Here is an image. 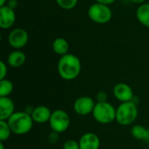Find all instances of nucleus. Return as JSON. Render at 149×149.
<instances>
[{
	"label": "nucleus",
	"mask_w": 149,
	"mask_h": 149,
	"mask_svg": "<svg viewBox=\"0 0 149 149\" xmlns=\"http://www.w3.org/2000/svg\"><path fill=\"white\" fill-rule=\"evenodd\" d=\"M138 117V107L134 101L120 103L116 108V121L121 126L132 125Z\"/></svg>",
	"instance_id": "nucleus-3"
},
{
	"label": "nucleus",
	"mask_w": 149,
	"mask_h": 149,
	"mask_svg": "<svg viewBox=\"0 0 149 149\" xmlns=\"http://www.w3.org/2000/svg\"><path fill=\"white\" fill-rule=\"evenodd\" d=\"M6 5L9 6L10 8L15 10L17 7V5H18V2H17V0H8Z\"/></svg>",
	"instance_id": "nucleus-25"
},
{
	"label": "nucleus",
	"mask_w": 149,
	"mask_h": 149,
	"mask_svg": "<svg viewBox=\"0 0 149 149\" xmlns=\"http://www.w3.org/2000/svg\"><path fill=\"white\" fill-rule=\"evenodd\" d=\"M0 149H4V146H3V141H1V142H0Z\"/></svg>",
	"instance_id": "nucleus-29"
},
{
	"label": "nucleus",
	"mask_w": 149,
	"mask_h": 149,
	"mask_svg": "<svg viewBox=\"0 0 149 149\" xmlns=\"http://www.w3.org/2000/svg\"><path fill=\"white\" fill-rule=\"evenodd\" d=\"M11 131L15 134L23 135L29 133L33 127V120L27 112H15L7 120Z\"/></svg>",
	"instance_id": "nucleus-2"
},
{
	"label": "nucleus",
	"mask_w": 149,
	"mask_h": 149,
	"mask_svg": "<svg viewBox=\"0 0 149 149\" xmlns=\"http://www.w3.org/2000/svg\"><path fill=\"white\" fill-rule=\"evenodd\" d=\"M47 1H48V0H47Z\"/></svg>",
	"instance_id": "nucleus-31"
},
{
	"label": "nucleus",
	"mask_w": 149,
	"mask_h": 149,
	"mask_svg": "<svg viewBox=\"0 0 149 149\" xmlns=\"http://www.w3.org/2000/svg\"><path fill=\"white\" fill-rule=\"evenodd\" d=\"M63 149H80V148L79 141L75 140H67L63 145Z\"/></svg>",
	"instance_id": "nucleus-21"
},
{
	"label": "nucleus",
	"mask_w": 149,
	"mask_h": 149,
	"mask_svg": "<svg viewBox=\"0 0 149 149\" xmlns=\"http://www.w3.org/2000/svg\"><path fill=\"white\" fill-rule=\"evenodd\" d=\"M130 2L134 3H136V4H142L144 3H146V0H129Z\"/></svg>",
	"instance_id": "nucleus-27"
},
{
	"label": "nucleus",
	"mask_w": 149,
	"mask_h": 149,
	"mask_svg": "<svg viewBox=\"0 0 149 149\" xmlns=\"http://www.w3.org/2000/svg\"><path fill=\"white\" fill-rule=\"evenodd\" d=\"M107 99H108V96L106 92L100 91L97 93V96H96L97 102H106L107 101Z\"/></svg>",
	"instance_id": "nucleus-23"
},
{
	"label": "nucleus",
	"mask_w": 149,
	"mask_h": 149,
	"mask_svg": "<svg viewBox=\"0 0 149 149\" xmlns=\"http://www.w3.org/2000/svg\"><path fill=\"white\" fill-rule=\"evenodd\" d=\"M80 72L81 62L76 55L67 53L60 57L58 62V72L63 79H75L79 75Z\"/></svg>",
	"instance_id": "nucleus-1"
},
{
	"label": "nucleus",
	"mask_w": 149,
	"mask_h": 149,
	"mask_svg": "<svg viewBox=\"0 0 149 149\" xmlns=\"http://www.w3.org/2000/svg\"><path fill=\"white\" fill-rule=\"evenodd\" d=\"M8 0H0V7H3L4 5H6Z\"/></svg>",
	"instance_id": "nucleus-28"
},
{
	"label": "nucleus",
	"mask_w": 149,
	"mask_h": 149,
	"mask_svg": "<svg viewBox=\"0 0 149 149\" xmlns=\"http://www.w3.org/2000/svg\"><path fill=\"white\" fill-rule=\"evenodd\" d=\"M116 0H95L96 3H103L106 5H110L112 3H113Z\"/></svg>",
	"instance_id": "nucleus-26"
},
{
	"label": "nucleus",
	"mask_w": 149,
	"mask_h": 149,
	"mask_svg": "<svg viewBox=\"0 0 149 149\" xmlns=\"http://www.w3.org/2000/svg\"><path fill=\"white\" fill-rule=\"evenodd\" d=\"M49 124L53 132L61 134L65 132L69 128L71 124V119L69 114L65 111L58 109L52 113Z\"/></svg>",
	"instance_id": "nucleus-6"
},
{
	"label": "nucleus",
	"mask_w": 149,
	"mask_h": 149,
	"mask_svg": "<svg viewBox=\"0 0 149 149\" xmlns=\"http://www.w3.org/2000/svg\"><path fill=\"white\" fill-rule=\"evenodd\" d=\"M45 149H47V148H45Z\"/></svg>",
	"instance_id": "nucleus-30"
},
{
	"label": "nucleus",
	"mask_w": 149,
	"mask_h": 149,
	"mask_svg": "<svg viewBox=\"0 0 149 149\" xmlns=\"http://www.w3.org/2000/svg\"><path fill=\"white\" fill-rule=\"evenodd\" d=\"M94 120L103 125H107L116 120V108L109 102H97L93 111Z\"/></svg>",
	"instance_id": "nucleus-4"
},
{
	"label": "nucleus",
	"mask_w": 149,
	"mask_h": 149,
	"mask_svg": "<svg viewBox=\"0 0 149 149\" xmlns=\"http://www.w3.org/2000/svg\"><path fill=\"white\" fill-rule=\"evenodd\" d=\"M87 15L93 22L99 24H104L110 22L113 17V12L109 5L95 2L88 8Z\"/></svg>",
	"instance_id": "nucleus-5"
},
{
	"label": "nucleus",
	"mask_w": 149,
	"mask_h": 149,
	"mask_svg": "<svg viewBox=\"0 0 149 149\" xmlns=\"http://www.w3.org/2000/svg\"><path fill=\"white\" fill-rule=\"evenodd\" d=\"M12 131L7 122V120H0V141H7Z\"/></svg>",
	"instance_id": "nucleus-19"
},
{
	"label": "nucleus",
	"mask_w": 149,
	"mask_h": 149,
	"mask_svg": "<svg viewBox=\"0 0 149 149\" xmlns=\"http://www.w3.org/2000/svg\"><path fill=\"white\" fill-rule=\"evenodd\" d=\"M131 134L139 141H149V130L141 125H135L131 129Z\"/></svg>",
	"instance_id": "nucleus-17"
},
{
	"label": "nucleus",
	"mask_w": 149,
	"mask_h": 149,
	"mask_svg": "<svg viewBox=\"0 0 149 149\" xmlns=\"http://www.w3.org/2000/svg\"><path fill=\"white\" fill-rule=\"evenodd\" d=\"M15 113V105L10 97H0V120H8Z\"/></svg>",
	"instance_id": "nucleus-13"
},
{
	"label": "nucleus",
	"mask_w": 149,
	"mask_h": 149,
	"mask_svg": "<svg viewBox=\"0 0 149 149\" xmlns=\"http://www.w3.org/2000/svg\"><path fill=\"white\" fill-rule=\"evenodd\" d=\"M94 100L88 96H82L78 98L73 103L74 112L81 116H86L90 113H93V111L95 107Z\"/></svg>",
	"instance_id": "nucleus-8"
},
{
	"label": "nucleus",
	"mask_w": 149,
	"mask_h": 149,
	"mask_svg": "<svg viewBox=\"0 0 149 149\" xmlns=\"http://www.w3.org/2000/svg\"><path fill=\"white\" fill-rule=\"evenodd\" d=\"M26 60V56L24 52L20 50H14L11 52L7 58V63L10 67L18 68L21 67Z\"/></svg>",
	"instance_id": "nucleus-14"
},
{
	"label": "nucleus",
	"mask_w": 149,
	"mask_h": 149,
	"mask_svg": "<svg viewBox=\"0 0 149 149\" xmlns=\"http://www.w3.org/2000/svg\"><path fill=\"white\" fill-rule=\"evenodd\" d=\"M136 18L144 26L149 28V3L140 4L136 10Z\"/></svg>",
	"instance_id": "nucleus-16"
},
{
	"label": "nucleus",
	"mask_w": 149,
	"mask_h": 149,
	"mask_svg": "<svg viewBox=\"0 0 149 149\" xmlns=\"http://www.w3.org/2000/svg\"><path fill=\"white\" fill-rule=\"evenodd\" d=\"M52 48L53 50V52L60 56H64L67 53H69V43L68 41L64 38H57L53 40L52 45Z\"/></svg>",
	"instance_id": "nucleus-15"
},
{
	"label": "nucleus",
	"mask_w": 149,
	"mask_h": 149,
	"mask_svg": "<svg viewBox=\"0 0 149 149\" xmlns=\"http://www.w3.org/2000/svg\"><path fill=\"white\" fill-rule=\"evenodd\" d=\"M58 134H58V133L52 131V134H50V136H49V141H50L51 143H56V142L58 141Z\"/></svg>",
	"instance_id": "nucleus-24"
},
{
	"label": "nucleus",
	"mask_w": 149,
	"mask_h": 149,
	"mask_svg": "<svg viewBox=\"0 0 149 149\" xmlns=\"http://www.w3.org/2000/svg\"><path fill=\"white\" fill-rule=\"evenodd\" d=\"M80 149H99L100 140L94 133H86L79 140Z\"/></svg>",
	"instance_id": "nucleus-11"
},
{
	"label": "nucleus",
	"mask_w": 149,
	"mask_h": 149,
	"mask_svg": "<svg viewBox=\"0 0 149 149\" xmlns=\"http://www.w3.org/2000/svg\"><path fill=\"white\" fill-rule=\"evenodd\" d=\"M14 88L13 83L7 79L0 80V97H9Z\"/></svg>",
	"instance_id": "nucleus-18"
},
{
	"label": "nucleus",
	"mask_w": 149,
	"mask_h": 149,
	"mask_svg": "<svg viewBox=\"0 0 149 149\" xmlns=\"http://www.w3.org/2000/svg\"><path fill=\"white\" fill-rule=\"evenodd\" d=\"M29 41V34L23 28H15L13 29L9 36L8 42L9 45L15 50H20L24 47Z\"/></svg>",
	"instance_id": "nucleus-7"
},
{
	"label": "nucleus",
	"mask_w": 149,
	"mask_h": 149,
	"mask_svg": "<svg viewBox=\"0 0 149 149\" xmlns=\"http://www.w3.org/2000/svg\"><path fill=\"white\" fill-rule=\"evenodd\" d=\"M7 72H8L7 65L5 64L4 61L1 60L0 61V80L5 79V77L7 76Z\"/></svg>",
	"instance_id": "nucleus-22"
},
{
	"label": "nucleus",
	"mask_w": 149,
	"mask_h": 149,
	"mask_svg": "<svg viewBox=\"0 0 149 149\" xmlns=\"http://www.w3.org/2000/svg\"><path fill=\"white\" fill-rule=\"evenodd\" d=\"M79 0H56L57 4L63 10H72L78 4Z\"/></svg>",
	"instance_id": "nucleus-20"
},
{
	"label": "nucleus",
	"mask_w": 149,
	"mask_h": 149,
	"mask_svg": "<svg viewBox=\"0 0 149 149\" xmlns=\"http://www.w3.org/2000/svg\"><path fill=\"white\" fill-rule=\"evenodd\" d=\"M16 22L15 10L7 5L0 7V27L3 30L11 28Z\"/></svg>",
	"instance_id": "nucleus-10"
},
{
	"label": "nucleus",
	"mask_w": 149,
	"mask_h": 149,
	"mask_svg": "<svg viewBox=\"0 0 149 149\" xmlns=\"http://www.w3.org/2000/svg\"><path fill=\"white\" fill-rule=\"evenodd\" d=\"M52 112H51L49 107L45 106H38L33 108V111L31 115L35 123L45 124L49 122L52 116Z\"/></svg>",
	"instance_id": "nucleus-12"
},
{
	"label": "nucleus",
	"mask_w": 149,
	"mask_h": 149,
	"mask_svg": "<svg viewBox=\"0 0 149 149\" xmlns=\"http://www.w3.org/2000/svg\"><path fill=\"white\" fill-rule=\"evenodd\" d=\"M113 92L114 97L121 103L133 101L134 100V91L131 86L126 83L116 84L113 86Z\"/></svg>",
	"instance_id": "nucleus-9"
}]
</instances>
